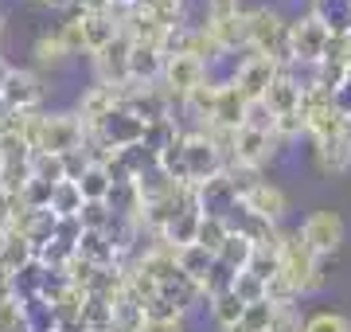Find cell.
Listing matches in <instances>:
<instances>
[{
    "instance_id": "cell-1",
    "label": "cell",
    "mask_w": 351,
    "mask_h": 332,
    "mask_svg": "<svg viewBox=\"0 0 351 332\" xmlns=\"http://www.w3.org/2000/svg\"><path fill=\"white\" fill-rule=\"evenodd\" d=\"M328 39H332V27L316 12L289 16V32H285L289 67H316L328 55Z\"/></svg>"
},
{
    "instance_id": "cell-2",
    "label": "cell",
    "mask_w": 351,
    "mask_h": 332,
    "mask_svg": "<svg viewBox=\"0 0 351 332\" xmlns=\"http://www.w3.org/2000/svg\"><path fill=\"white\" fill-rule=\"evenodd\" d=\"M86 141V126L75 110H63V114H36V129H32V149L36 153H55L66 156L82 149Z\"/></svg>"
},
{
    "instance_id": "cell-3",
    "label": "cell",
    "mask_w": 351,
    "mask_h": 332,
    "mask_svg": "<svg viewBox=\"0 0 351 332\" xmlns=\"http://www.w3.org/2000/svg\"><path fill=\"white\" fill-rule=\"evenodd\" d=\"M281 274L297 285L301 297L324 289V258L313 254L297 230H285V239H281Z\"/></svg>"
},
{
    "instance_id": "cell-4",
    "label": "cell",
    "mask_w": 351,
    "mask_h": 332,
    "mask_svg": "<svg viewBox=\"0 0 351 332\" xmlns=\"http://www.w3.org/2000/svg\"><path fill=\"white\" fill-rule=\"evenodd\" d=\"M285 32H289V16L277 4H258V8H250V39H246V51L269 55L281 67H289Z\"/></svg>"
},
{
    "instance_id": "cell-5",
    "label": "cell",
    "mask_w": 351,
    "mask_h": 332,
    "mask_svg": "<svg viewBox=\"0 0 351 332\" xmlns=\"http://www.w3.org/2000/svg\"><path fill=\"white\" fill-rule=\"evenodd\" d=\"M297 235H301V243L308 246L313 254L332 258L339 246H343V239H348V223H343V215L332 211V207H316V211H308V215L301 219Z\"/></svg>"
},
{
    "instance_id": "cell-6",
    "label": "cell",
    "mask_w": 351,
    "mask_h": 332,
    "mask_svg": "<svg viewBox=\"0 0 351 332\" xmlns=\"http://www.w3.org/2000/svg\"><path fill=\"white\" fill-rule=\"evenodd\" d=\"M47 102V86L36 71H24V67H12L4 86H0V110L8 114H39Z\"/></svg>"
},
{
    "instance_id": "cell-7",
    "label": "cell",
    "mask_w": 351,
    "mask_h": 332,
    "mask_svg": "<svg viewBox=\"0 0 351 332\" xmlns=\"http://www.w3.org/2000/svg\"><path fill=\"white\" fill-rule=\"evenodd\" d=\"M211 82V67L199 63L195 55H172V59H164V75H160V86L168 90V98L176 106L188 98L191 90H199Z\"/></svg>"
},
{
    "instance_id": "cell-8",
    "label": "cell",
    "mask_w": 351,
    "mask_h": 332,
    "mask_svg": "<svg viewBox=\"0 0 351 332\" xmlns=\"http://www.w3.org/2000/svg\"><path fill=\"white\" fill-rule=\"evenodd\" d=\"M277 75H281V63H277V59L242 51V59L234 63V71H230V82H234L250 102H258V98H265V90L274 86Z\"/></svg>"
},
{
    "instance_id": "cell-9",
    "label": "cell",
    "mask_w": 351,
    "mask_h": 332,
    "mask_svg": "<svg viewBox=\"0 0 351 332\" xmlns=\"http://www.w3.org/2000/svg\"><path fill=\"white\" fill-rule=\"evenodd\" d=\"M184 161H188V180L191 188H199V184H207V180L223 176V153L211 145V137L207 133H184Z\"/></svg>"
},
{
    "instance_id": "cell-10",
    "label": "cell",
    "mask_w": 351,
    "mask_h": 332,
    "mask_svg": "<svg viewBox=\"0 0 351 332\" xmlns=\"http://www.w3.org/2000/svg\"><path fill=\"white\" fill-rule=\"evenodd\" d=\"M90 133H98V141L110 149V153H121V149H133V145L145 141V121L121 106V110H113V114L106 117L98 129H90Z\"/></svg>"
},
{
    "instance_id": "cell-11",
    "label": "cell",
    "mask_w": 351,
    "mask_h": 332,
    "mask_svg": "<svg viewBox=\"0 0 351 332\" xmlns=\"http://www.w3.org/2000/svg\"><path fill=\"white\" fill-rule=\"evenodd\" d=\"M277 149H281V141H277L274 133L242 126L239 137H234V156H230V165H246V168H258V172H262V168L277 156Z\"/></svg>"
},
{
    "instance_id": "cell-12",
    "label": "cell",
    "mask_w": 351,
    "mask_h": 332,
    "mask_svg": "<svg viewBox=\"0 0 351 332\" xmlns=\"http://www.w3.org/2000/svg\"><path fill=\"white\" fill-rule=\"evenodd\" d=\"M129 51H133V43L125 36H117L110 47L90 55L94 82H101V86H129Z\"/></svg>"
},
{
    "instance_id": "cell-13",
    "label": "cell",
    "mask_w": 351,
    "mask_h": 332,
    "mask_svg": "<svg viewBox=\"0 0 351 332\" xmlns=\"http://www.w3.org/2000/svg\"><path fill=\"white\" fill-rule=\"evenodd\" d=\"M246 211H254L258 219H265V223H274V227H281V219L289 215V195H285V188L281 184H274V180H258L250 192L239 200Z\"/></svg>"
},
{
    "instance_id": "cell-14",
    "label": "cell",
    "mask_w": 351,
    "mask_h": 332,
    "mask_svg": "<svg viewBox=\"0 0 351 332\" xmlns=\"http://www.w3.org/2000/svg\"><path fill=\"white\" fill-rule=\"evenodd\" d=\"M121 90H125V86H101V82H90V86L78 94L75 114L82 117L86 133H90V129H98L113 110H121Z\"/></svg>"
},
{
    "instance_id": "cell-15",
    "label": "cell",
    "mask_w": 351,
    "mask_h": 332,
    "mask_svg": "<svg viewBox=\"0 0 351 332\" xmlns=\"http://www.w3.org/2000/svg\"><path fill=\"white\" fill-rule=\"evenodd\" d=\"M203 27L211 32L215 43H219L226 55L246 51V39H250V8L242 4L239 12H230V16H219V20H203Z\"/></svg>"
},
{
    "instance_id": "cell-16",
    "label": "cell",
    "mask_w": 351,
    "mask_h": 332,
    "mask_svg": "<svg viewBox=\"0 0 351 332\" xmlns=\"http://www.w3.org/2000/svg\"><path fill=\"white\" fill-rule=\"evenodd\" d=\"M246 106H250V98H246L230 78H219V86H215V117H211V126L242 129V121H246Z\"/></svg>"
},
{
    "instance_id": "cell-17",
    "label": "cell",
    "mask_w": 351,
    "mask_h": 332,
    "mask_svg": "<svg viewBox=\"0 0 351 332\" xmlns=\"http://www.w3.org/2000/svg\"><path fill=\"white\" fill-rule=\"evenodd\" d=\"M313 165L320 176H343L351 172V145L343 137L313 141Z\"/></svg>"
},
{
    "instance_id": "cell-18",
    "label": "cell",
    "mask_w": 351,
    "mask_h": 332,
    "mask_svg": "<svg viewBox=\"0 0 351 332\" xmlns=\"http://www.w3.org/2000/svg\"><path fill=\"white\" fill-rule=\"evenodd\" d=\"M269 110H274V117L281 114H297L301 110V78L293 75L289 67H281V75L274 78V86L265 90V98H262Z\"/></svg>"
},
{
    "instance_id": "cell-19",
    "label": "cell",
    "mask_w": 351,
    "mask_h": 332,
    "mask_svg": "<svg viewBox=\"0 0 351 332\" xmlns=\"http://www.w3.org/2000/svg\"><path fill=\"white\" fill-rule=\"evenodd\" d=\"M164 75V55L160 47H149V43H133L129 51V82L137 86H156Z\"/></svg>"
},
{
    "instance_id": "cell-20",
    "label": "cell",
    "mask_w": 351,
    "mask_h": 332,
    "mask_svg": "<svg viewBox=\"0 0 351 332\" xmlns=\"http://www.w3.org/2000/svg\"><path fill=\"white\" fill-rule=\"evenodd\" d=\"M32 55H36V67H43V71H59V67H66L75 59V55L66 51L59 27H55V32H39L36 43H32Z\"/></svg>"
},
{
    "instance_id": "cell-21",
    "label": "cell",
    "mask_w": 351,
    "mask_h": 332,
    "mask_svg": "<svg viewBox=\"0 0 351 332\" xmlns=\"http://www.w3.org/2000/svg\"><path fill=\"white\" fill-rule=\"evenodd\" d=\"M36 262V246L27 243L24 235H16V230H4L0 235V270H8V274H20L24 266Z\"/></svg>"
},
{
    "instance_id": "cell-22",
    "label": "cell",
    "mask_w": 351,
    "mask_h": 332,
    "mask_svg": "<svg viewBox=\"0 0 351 332\" xmlns=\"http://www.w3.org/2000/svg\"><path fill=\"white\" fill-rule=\"evenodd\" d=\"M78 258L90 266H117V246L106 230H82L78 239Z\"/></svg>"
},
{
    "instance_id": "cell-23",
    "label": "cell",
    "mask_w": 351,
    "mask_h": 332,
    "mask_svg": "<svg viewBox=\"0 0 351 332\" xmlns=\"http://www.w3.org/2000/svg\"><path fill=\"white\" fill-rule=\"evenodd\" d=\"M78 16H82V12H78ZM117 36H121V32H117V24H113L110 12L82 16V43H86V55H98L101 47H110Z\"/></svg>"
},
{
    "instance_id": "cell-24",
    "label": "cell",
    "mask_w": 351,
    "mask_h": 332,
    "mask_svg": "<svg viewBox=\"0 0 351 332\" xmlns=\"http://www.w3.org/2000/svg\"><path fill=\"white\" fill-rule=\"evenodd\" d=\"M110 309H113L110 332H141V324H145V305H141L129 289H121V297H117Z\"/></svg>"
},
{
    "instance_id": "cell-25",
    "label": "cell",
    "mask_w": 351,
    "mask_h": 332,
    "mask_svg": "<svg viewBox=\"0 0 351 332\" xmlns=\"http://www.w3.org/2000/svg\"><path fill=\"white\" fill-rule=\"evenodd\" d=\"M176 266H180L184 278L203 281V278H207V270L215 266V254H207L199 243H188V246H180V250H176Z\"/></svg>"
},
{
    "instance_id": "cell-26",
    "label": "cell",
    "mask_w": 351,
    "mask_h": 332,
    "mask_svg": "<svg viewBox=\"0 0 351 332\" xmlns=\"http://www.w3.org/2000/svg\"><path fill=\"white\" fill-rule=\"evenodd\" d=\"M78 184V192H82V200L86 204H94V200H110V188H113V176L106 172V165H86V172L75 180Z\"/></svg>"
},
{
    "instance_id": "cell-27",
    "label": "cell",
    "mask_w": 351,
    "mask_h": 332,
    "mask_svg": "<svg viewBox=\"0 0 351 332\" xmlns=\"http://www.w3.org/2000/svg\"><path fill=\"white\" fill-rule=\"evenodd\" d=\"M254 250H258V246H254L250 239H242V235H234V230H230V235H226V243H223V250H219L215 258H219L223 266H230L234 274H242V270H250Z\"/></svg>"
},
{
    "instance_id": "cell-28",
    "label": "cell",
    "mask_w": 351,
    "mask_h": 332,
    "mask_svg": "<svg viewBox=\"0 0 351 332\" xmlns=\"http://www.w3.org/2000/svg\"><path fill=\"white\" fill-rule=\"evenodd\" d=\"M242 301H239V294L234 289H226V294H219V297H211L207 301V313H211V320H215V329L223 332V329H230V324H239L242 320Z\"/></svg>"
},
{
    "instance_id": "cell-29",
    "label": "cell",
    "mask_w": 351,
    "mask_h": 332,
    "mask_svg": "<svg viewBox=\"0 0 351 332\" xmlns=\"http://www.w3.org/2000/svg\"><path fill=\"white\" fill-rule=\"evenodd\" d=\"M82 204H86V200H82V192H78V184H75V180H63V184L51 192V207H47V211L55 219H71V215L82 211Z\"/></svg>"
},
{
    "instance_id": "cell-30",
    "label": "cell",
    "mask_w": 351,
    "mask_h": 332,
    "mask_svg": "<svg viewBox=\"0 0 351 332\" xmlns=\"http://www.w3.org/2000/svg\"><path fill=\"white\" fill-rule=\"evenodd\" d=\"M27 172H32V180H43V184H51V188H59V184L66 180L63 156H55V153H32Z\"/></svg>"
},
{
    "instance_id": "cell-31",
    "label": "cell",
    "mask_w": 351,
    "mask_h": 332,
    "mask_svg": "<svg viewBox=\"0 0 351 332\" xmlns=\"http://www.w3.org/2000/svg\"><path fill=\"white\" fill-rule=\"evenodd\" d=\"M226 235H230V227H226L223 215H199V230H195V243L207 250V254H219L226 243Z\"/></svg>"
},
{
    "instance_id": "cell-32",
    "label": "cell",
    "mask_w": 351,
    "mask_h": 332,
    "mask_svg": "<svg viewBox=\"0 0 351 332\" xmlns=\"http://www.w3.org/2000/svg\"><path fill=\"white\" fill-rule=\"evenodd\" d=\"M304 332H351V317L339 309H316L304 317Z\"/></svg>"
},
{
    "instance_id": "cell-33",
    "label": "cell",
    "mask_w": 351,
    "mask_h": 332,
    "mask_svg": "<svg viewBox=\"0 0 351 332\" xmlns=\"http://www.w3.org/2000/svg\"><path fill=\"white\" fill-rule=\"evenodd\" d=\"M234 270L230 266H223L219 258H215V266L207 270V278L199 281V289H203V301H211V297H219V294H226V289H234Z\"/></svg>"
},
{
    "instance_id": "cell-34",
    "label": "cell",
    "mask_w": 351,
    "mask_h": 332,
    "mask_svg": "<svg viewBox=\"0 0 351 332\" xmlns=\"http://www.w3.org/2000/svg\"><path fill=\"white\" fill-rule=\"evenodd\" d=\"M78 223H82V230H110L117 219H113V211H110V204H106V200H94V204H82Z\"/></svg>"
},
{
    "instance_id": "cell-35",
    "label": "cell",
    "mask_w": 351,
    "mask_h": 332,
    "mask_svg": "<svg viewBox=\"0 0 351 332\" xmlns=\"http://www.w3.org/2000/svg\"><path fill=\"white\" fill-rule=\"evenodd\" d=\"M274 301H250V305L242 309V329H250V332H269V320H274Z\"/></svg>"
},
{
    "instance_id": "cell-36",
    "label": "cell",
    "mask_w": 351,
    "mask_h": 332,
    "mask_svg": "<svg viewBox=\"0 0 351 332\" xmlns=\"http://www.w3.org/2000/svg\"><path fill=\"white\" fill-rule=\"evenodd\" d=\"M265 301H274V305H297L301 301V294H297V285L277 270L274 278L265 281Z\"/></svg>"
},
{
    "instance_id": "cell-37",
    "label": "cell",
    "mask_w": 351,
    "mask_h": 332,
    "mask_svg": "<svg viewBox=\"0 0 351 332\" xmlns=\"http://www.w3.org/2000/svg\"><path fill=\"white\" fill-rule=\"evenodd\" d=\"M304 317L308 313H301V305H277L269 332H304Z\"/></svg>"
},
{
    "instance_id": "cell-38",
    "label": "cell",
    "mask_w": 351,
    "mask_h": 332,
    "mask_svg": "<svg viewBox=\"0 0 351 332\" xmlns=\"http://www.w3.org/2000/svg\"><path fill=\"white\" fill-rule=\"evenodd\" d=\"M51 192H55L51 184H43V180H32V176H27V184L20 188V204L32 207V211H47V207H51Z\"/></svg>"
},
{
    "instance_id": "cell-39",
    "label": "cell",
    "mask_w": 351,
    "mask_h": 332,
    "mask_svg": "<svg viewBox=\"0 0 351 332\" xmlns=\"http://www.w3.org/2000/svg\"><path fill=\"white\" fill-rule=\"evenodd\" d=\"M59 36H63V43H66V51H71V55H86V43H82V16H78V12H66L63 16Z\"/></svg>"
},
{
    "instance_id": "cell-40",
    "label": "cell",
    "mask_w": 351,
    "mask_h": 332,
    "mask_svg": "<svg viewBox=\"0 0 351 332\" xmlns=\"http://www.w3.org/2000/svg\"><path fill=\"white\" fill-rule=\"evenodd\" d=\"M234 294H239L242 305H250V301H262V297H265V281H262V278H254L250 270H242L239 278H234Z\"/></svg>"
},
{
    "instance_id": "cell-41",
    "label": "cell",
    "mask_w": 351,
    "mask_h": 332,
    "mask_svg": "<svg viewBox=\"0 0 351 332\" xmlns=\"http://www.w3.org/2000/svg\"><path fill=\"white\" fill-rule=\"evenodd\" d=\"M242 126H250V129H265V133H274V110L258 98V102L246 106V121Z\"/></svg>"
},
{
    "instance_id": "cell-42",
    "label": "cell",
    "mask_w": 351,
    "mask_h": 332,
    "mask_svg": "<svg viewBox=\"0 0 351 332\" xmlns=\"http://www.w3.org/2000/svg\"><path fill=\"white\" fill-rule=\"evenodd\" d=\"M188 324H184V317H145V324H141V332H184Z\"/></svg>"
},
{
    "instance_id": "cell-43",
    "label": "cell",
    "mask_w": 351,
    "mask_h": 332,
    "mask_svg": "<svg viewBox=\"0 0 351 332\" xmlns=\"http://www.w3.org/2000/svg\"><path fill=\"white\" fill-rule=\"evenodd\" d=\"M110 8H113L110 0H75V12H82V16H101Z\"/></svg>"
},
{
    "instance_id": "cell-44",
    "label": "cell",
    "mask_w": 351,
    "mask_h": 332,
    "mask_svg": "<svg viewBox=\"0 0 351 332\" xmlns=\"http://www.w3.org/2000/svg\"><path fill=\"white\" fill-rule=\"evenodd\" d=\"M32 8H47V12H75V0H27Z\"/></svg>"
},
{
    "instance_id": "cell-45",
    "label": "cell",
    "mask_w": 351,
    "mask_h": 332,
    "mask_svg": "<svg viewBox=\"0 0 351 332\" xmlns=\"http://www.w3.org/2000/svg\"><path fill=\"white\" fill-rule=\"evenodd\" d=\"M113 8H137V0H110Z\"/></svg>"
},
{
    "instance_id": "cell-46",
    "label": "cell",
    "mask_w": 351,
    "mask_h": 332,
    "mask_svg": "<svg viewBox=\"0 0 351 332\" xmlns=\"http://www.w3.org/2000/svg\"><path fill=\"white\" fill-rule=\"evenodd\" d=\"M8 71H12V67H8L4 59H0V86H4V78H8Z\"/></svg>"
},
{
    "instance_id": "cell-47",
    "label": "cell",
    "mask_w": 351,
    "mask_h": 332,
    "mask_svg": "<svg viewBox=\"0 0 351 332\" xmlns=\"http://www.w3.org/2000/svg\"><path fill=\"white\" fill-rule=\"evenodd\" d=\"M223 332H250V329H242V320H239V324H230V329H223Z\"/></svg>"
},
{
    "instance_id": "cell-48",
    "label": "cell",
    "mask_w": 351,
    "mask_h": 332,
    "mask_svg": "<svg viewBox=\"0 0 351 332\" xmlns=\"http://www.w3.org/2000/svg\"><path fill=\"white\" fill-rule=\"evenodd\" d=\"M4 172H8V168H4V161H0V184H4Z\"/></svg>"
},
{
    "instance_id": "cell-49",
    "label": "cell",
    "mask_w": 351,
    "mask_h": 332,
    "mask_svg": "<svg viewBox=\"0 0 351 332\" xmlns=\"http://www.w3.org/2000/svg\"><path fill=\"white\" fill-rule=\"evenodd\" d=\"M0 36H4V12H0Z\"/></svg>"
},
{
    "instance_id": "cell-50",
    "label": "cell",
    "mask_w": 351,
    "mask_h": 332,
    "mask_svg": "<svg viewBox=\"0 0 351 332\" xmlns=\"http://www.w3.org/2000/svg\"><path fill=\"white\" fill-rule=\"evenodd\" d=\"M239 4H242V0H239Z\"/></svg>"
}]
</instances>
